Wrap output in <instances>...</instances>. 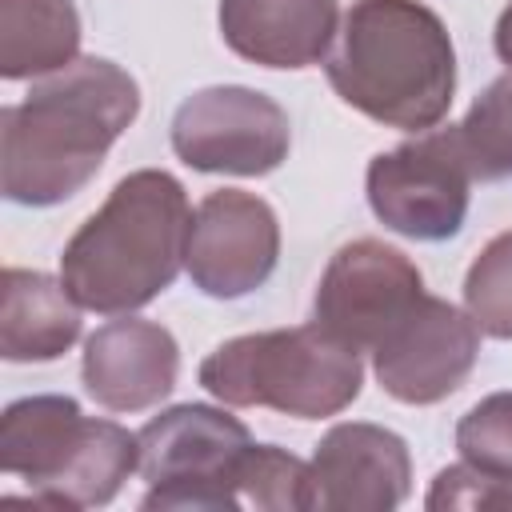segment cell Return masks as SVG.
<instances>
[{
    "instance_id": "obj_1",
    "label": "cell",
    "mask_w": 512,
    "mask_h": 512,
    "mask_svg": "<svg viewBox=\"0 0 512 512\" xmlns=\"http://www.w3.org/2000/svg\"><path fill=\"white\" fill-rule=\"evenodd\" d=\"M140 112V84L104 56L32 80L0 112V188L12 204L52 208L76 196Z\"/></svg>"
},
{
    "instance_id": "obj_2",
    "label": "cell",
    "mask_w": 512,
    "mask_h": 512,
    "mask_svg": "<svg viewBox=\"0 0 512 512\" xmlns=\"http://www.w3.org/2000/svg\"><path fill=\"white\" fill-rule=\"evenodd\" d=\"M324 76L360 116L428 132L452 108L456 48L444 20L420 0H352L324 56Z\"/></svg>"
},
{
    "instance_id": "obj_3",
    "label": "cell",
    "mask_w": 512,
    "mask_h": 512,
    "mask_svg": "<svg viewBox=\"0 0 512 512\" xmlns=\"http://www.w3.org/2000/svg\"><path fill=\"white\" fill-rule=\"evenodd\" d=\"M188 228V192L172 172H128L64 244L60 280L80 308L128 316L172 288L184 268Z\"/></svg>"
},
{
    "instance_id": "obj_4",
    "label": "cell",
    "mask_w": 512,
    "mask_h": 512,
    "mask_svg": "<svg viewBox=\"0 0 512 512\" xmlns=\"http://www.w3.org/2000/svg\"><path fill=\"white\" fill-rule=\"evenodd\" d=\"M0 468L28 480L32 504L100 508L140 468V436L84 416L72 396H24L0 416Z\"/></svg>"
},
{
    "instance_id": "obj_5",
    "label": "cell",
    "mask_w": 512,
    "mask_h": 512,
    "mask_svg": "<svg viewBox=\"0 0 512 512\" xmlns=\"http://www.w3.org/2000/svg\"><path fill=\"white\" fill-rule=\"evenodd\" d=\"M200 384L228 408H272L296 420H324L360 396L364 364L352 344L312 320L224 340L204 356Z\"/></svg>"
},
{
    "instance_id": "obj_6",
    "label": "cell",
    "mask_w": 512,
    "mask_h": 512,
    "mask_svg": "<svg viewBox=\"0 0 512 512\" xmlns=\"http://www.w3.org/2000/svg\"><path fill=\"white\" fill-rule=\"evenodd\" d=\"M140 476L148 512H236V472L252 448L248 428L212 404H176L140 432Z\"/></svg>"
},
{
    "instance_id": "obj_7",
    "label": "cell",
    "mask_w": 512,
    "mask_h": 512,
    "mask_svg": "<svg viewBox=\"0 0 512 512\" xmlns=\"http://www.w3.org/2000/svg\"><path fill=\"white\" fill-rule=\"evenodd\" d=\"M372 216L408 240H452L468 220L472 168L456 140V124L416 132L412 140L376 152L364 176Z\"/></svg>"
},
{
    "instance_id": "obj_8",
    "label": "cell",
    "mask_w": 512,
    "mask_h": 512,
    "mask_svg": "<svg viewBox=\"0 0 512 512\" xmlns=\"http://www.w3.org/2000/svg\"><path fill=\"white\" fill-rule=\"evenodd\" d=\"M288 112L244 84L192 92L172 116V152L212 176H268L288 160Z\"/></svg>"
},
{
    "instance_id": "obj_9",
    "label": "cell",
    "mask_w": 512,
    "mask_h": 512,
    "mask_svg": "<svg viewBox=\"0 0 512 512\" xmlns=\"http://www.w3.org/2000/svg\"><path fill=\"white\" fill-rule=\"evenodd\" d=\"M420 296V268L400 248L360 236L332 252L312 296V320L356 352H372Z\"/></svg>"
},
{
    "instance_id": "obj_10",
    "label": "cell",
    "mask_w": 512,
    "mask_h": 512,
    "mask_svg": "<svg viewBox=\"0 0 512 512\" xmlns=\"http://www.w3.org/2000/svg\"><path fill=\"white\" fill-rule=\"evenodd\" d=\"M280 260V220L268 200L244 188L208 192L188 228L184 268L212 300H240L256 292Z\"/></svg>"
},
{
    "instance_id": "obj_11",
    "label": "cell",
    "mask_w": 512,
    "mask_h": 512,
    "mask_svg": "<svg viewBox=\"0 0 512 512\" xmlns=\"http://www.w3.org/2000/svg\"><path fill=\"white\" fill-rule=\"evenodd\" d=\"M376 384L400 404H440L452 396L480 356L472 316L440 296H420L416 308L368 352Z\"/></svg>"
},
{
    "instance_id": "obj_12",
    "label": "cell",
    "mask_w": 512,
    "mask_h": 512,
    "mask_svg": "<svg viewBox=\"0 0 512 512\" xmlns=\"http://www.w3.org/2000/svg\"><path fill=\"white\" fill-rule=\"evenodd\" d=\"M308 476H312V508L388 512L408 500L412 456L392 428L352 420L320 436L308 460Z\"/></svg>"
},
{
    "instance_id": "obj_13",
    "label": "cell",
    "mask_w": 512,
    "mask_h": 512,
    "mask_svg": "<svg viewBox=\"0 0 512 512\" xmlns=\"http://www.w3.org/2000/svg\"><path fill=\"white\" fill-rule=\"evenodd\" d=\"M80 376H84V392L100 408L144 412L176 388L180 344L164 324L128 312L88 336Z\"/></svg>"
},
{
    "instance_id": "obj_14",
    "label": "cell",
    "mask_w": 512,
    "mask_h": 512,
    "mask_svg": "<svg viewBox=\"0 0 512 512\" xmlns=\"http://www.w3.org/2000/svg\"><path fill=\"white\" fill-rule=\"evenodd\" d=\"M224 44L260 68L324 64L340 28V0H220Z\"/></svg>"
},
{
    "instance_id": "obj_15",
    "label": "cell",
    "mask_w": 512,
    "mask_h": 512,
    "mask_svg": "<svg viewBox=\"0 0 512 512\" xmlns=\"http://www.w3.org/2000/svg\"><path fill=\"white\" fill-rule=\"evenodd\" d=\"M80 340V304L64 280L32 268L0 276V356L12 364H44Z\"/></svg>"
},
{
    "instance_id": "obj_16",
    "label": "cell",
    "mask_w": 512,
    "mask_h": 512,
    "mask_svg": "<svg viewBox=\"0 0 512 512\" xmlns=\"http://www.w3.org/2000/svg\"><path fill=\"white\" fill-rule=\"evenodd\" d=\"M80 56V12L72 0H0V76L40 80Z\"/></svg>"
},
{
    "instance_id": "obj_17",
    "label": "cell",
    "mask_w": 512,
    "mask_h": 512,
    "mask_svg": "<svg viewBox=\"0 0 512 512\" xmlns=\"http://www.w3.org/2000/svg\"><path fill=\"white\" fill-rule=\"evenodd\" d=\"M472 180H512V72L496 76L456 124Z\"/></svg>"
},
{
    "instance_id": "obj_18",
    "label": "cell",
    "mask_w": 512,
    "mask_h": 512,
    "mask_svg": "<svg viewBox=\"0 0 512 512\" xmlns=\"http://www.w3.org/2000/svg\"><path fill=\"white\" fill-rule=\"evenodd\" d=\"M236 492L244 508L260 512H308L312 508V476L308 460L292 456L280 444H252L236 472Z\"/></svg>"
},
{
    "instance_id": "obj_19",
    "label": "cell",
    "mask_w": 512,
    "mask_h": 512,
    "mask_svg": "<svg viewBox=\"0 0 512 512\" xmlns=\"http://www.w3.org/2000/svg\"><path fill=\"white\" fill-rule=\"evenodd\" d=\"M464 312L492 340H512V228L492 236L464 276Z\"/></svg>"
},
{
    "instance_id": "obj_20",
    "label": "cell",
    "mask_w": 512,
    "mask_h": 512,
    "mask_svg": "<svg viewBox=\"0 0 512 512\" xmlns=\"http://www.w3.org/2000/svg\"><path fill=\"white\" fill-rule=\"evenodd\" d=\"M456 452L468 468L512 480V392H492L460 416Z\"/></svg>"
},
{
    "instance_id": "obj_21",
    "label": "cell",
    "mask_w": 512,
    "mask_h": 512,
    "mask_svg": "<svg viewBox=\"0 0 512 512\" xmlns=\"http://www.w3.org/2000/svg\"><path fill=\"white\" fill-rule=\"evenodd\" d=\"M424 504L432 512H448V508H464V512H512V480L504 476H488L460 464H448L436 472Z\"/></svg>"
},
{
    "instance_id": "obj_22",
    "label": "cell",
    "mask_w": 512,
    "mask_h": 512,
    "mask_svg": "<svg viewBox=\"0 0 512 512\" xmlns=\"http://www.w3.org/2000/svg\"><path fill=\"white\" fill-rule=\"evenodd\" d=\"M492 44H496V56L508 64V72H512V0L504 4V12H500V20H496V32H492Z\"/></svg>"
}]
</instances>
